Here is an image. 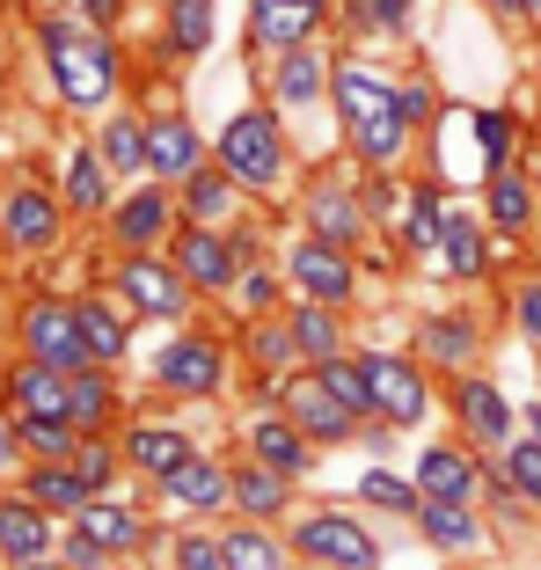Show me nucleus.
Returning a JSON list of instances; mask_svg holds the SVG:
<instances>
[{
  "label": "nucleus",
  "instance_id": "42",
  "mask_svg": "<svg viewBox=\"0 0 541 570\" xmlns=\"http://www.w3.org/2000/svg\"><path fill=\"white\" fill-rule=\"evenodd\" d=\"M505 483L520 490V498H534V504H541V446H534V439L505 446Z\"/></svg>",
  "mask_w": 541,
  "mask_h": 570
},
{
  "label": "nucleus",
  "instance_id": "27",
  "mask_svg": "<svg viewBox=\"0 0 541 570\" xmlns=\"http://www.w3.org/2000/svg\"><path fill=\"white\" fill-rule=\"evenodd\" d=\"M161 227H169V198L161 190H139V198L118 205V242H132V249H147Z\"/></svg>",
  "mask_w": 541,
  "mask_h": 570
},
{
  "label": "nucleus",
  "instance_id": "23",
  "mask_svg": "<svg viewBox=\"0 0 541 570\" xmlns=\"http://www.w3.org/2000/svg\"><path fill=\"white\" fill-rule=\"evenodd\" d=\"M16 403L30 410V417H67V373L37 358L30 373H16Z\"/></svg>",
  "mask_w": 541,
  "mask_h": 570
},
{
  "label": "nucleus",
  "instance_id": "19",
  "mask_svg": "<svg viewBox=\"0 0 541 570\" xmlns=\"http://www.w3.org/2000/svg\"><path fill=\"white\" fill-rule=\"evenodd\" d=\"M0 549H8V563L51 556V520H45V504H0Z\"/></svg>",
  "mask_w": 541,
  "mask_h": 570
},
{
  "label": "nucleus",
  "instance_id": "1",
  "mask_svg": "<svg viewBox=\"0 0 541 570\" xmlns=\"http://www.w3.org/2000/svg\"><path fill=\"white\" fill-rule=\"evenodd\" d=\"M337 110H344V132L366 161H395L410 139V118H403V96H395L381 73L366 67H337Z\"/></svg>",
  "mask_w": 541,
  "mask_h": 570
},
{
  "label": "nucleus",
  "instance_id": "22",
  "mask_svg": "<svg viewBox=\"0 0 541 570\" xmlns=\"http://www.w3.org/2000/svg\"><path fill=\"white\" fill-rule=\"evenodd\" d=\"M30 498L45 504V512H81V504H88V475L81 469H59V461H37Z\"/></svg>",
  "mask_w": 541,
  "mask_h": 570
},
{
  "label": "nucleus",
  "instance_id": "34",
  "mask_svg": "<svg viewBox=\"0 0 541 570\" xmlns=\"http://www.w3.org/2000/svg\"><path fill=\"white\" fill-rule=\"evenodd\" d=\"M424 352L446 358V366H461V358L475 352V330L461 315H432V322H424Z\"/></svg>",
  "mask_w": 541,
  "mask_h": 570
},
{
  "label": "nucleus",
  "instance_id": "56",
  "mask_svg": "<svg viewBox=\"0 0 541 570\" xmlns=\"http://www.w3.org/2000/svg\"><path fill=\"white\" fill-rule=\"evenodd\" d=\"M527 8H534V16H541V0H527Z\"/></svg>",
  "mask_w": 541,
  "mask_h": 570
},
{
  "label": "nucleus",
  "instance_id": "48",
  "mask_svg": "<svg viewBox=\"0 0 541 570\" xmlns=\"http://www.w3.org/2000/svg\"><path fill=\"white\" fill-rule=\"evenodd\" d=\"M366 16L381 22V30H403V22H410V0H373Z\"/></svg>",
  "mask_w": 541,
  "mask_h": 570
},
{
  "label": "nucleus",
  "instance_id": "45",
  "mask_svg": "<svg viewBox=\"0 0 541 570\" xmlns=\"http://www.w3.org/2000/svg\"><path fill=\"white\" fill-rule=\"evenodd\" d=\"M475 139H483V161L505 168V154H512V118H505V110H483V118H475Z\"/></svg>",
  "mask_w": 541,
  "mask_h": 570
},
{
  "label": "nucleus",
  "instance_id": "53",
  "mask_svg": "<svg viewBox=\"0 0 541 570\" xmlns=\"http://www.w3.org/2000/svg\"><path fill=\"white\" fill-rule=\"evenodd\" d=\"M110 8H118V0H88V16H110Z\"/></svg>",
  "mask_w": 541,
  "mask_h": 570
},
{
  "label": "nucleus",
  "instance_id": "9",
  "mask_svg": "<svg viewBox=\"0 0 541 570\" xmlns=\"http://www.w3.org/2000/svg\"><path fill=\"white\" fill-rule=\"evenodd\" d=\"M132 541H139V520L125 512V504L88 498L81 512H73V556H81V563H96L102 549H132Z\"/></svg>",
  "mask_w": 541,
  "mask_h": 570
},
{
  "label": "nucleus",
  "instance_id": "47",
  "mask_svg": "<svg viewBox=\"0 0 541 570\" xmlns=\"http://www.w3.org/2000/svg\"><path fill=\"white\" fill-rule=\"evenodd\" d=\"M73 469L88 475V490H96V483H110V446H81V461H73Z\"/></svg>",
  "mask_w": 541,
  "mask_h": 570
},
{
  "label": "nucleus",
  "instance_id": "39",
  "mask_svg": "<svg viewBox=\"0 0 541 570\" xmlns=\"http://www.w3.org/2000/svg\"><path fill=\"white\" fill-rule=\"evenodd\" d=\"M358 498H373L381 512H417V504H424V490H410L403 475H388V469H373L366 483H358Z\"/></svg>",
  "mask_w": 541,
  "mask_h": 570
},
{
  "label": "nucleus",
  "instance_id": "33",
  "mask_svg": "<svg viewBox=\"0 0 541 570\" xmlns=\"http://www.w3.org/2000/svg\"><path fill=\"white\" fill-rule=\"evenodd\" d=\"M169 37L176 51H205L213 45V0H169Z\"/></svg>",
  "mask_w": 541,
  "mask_h": 570
},
{
  "label": "nucleus",
  "instance_id": "10",
  "mask_svg": "<svg viewBox=\"0 0 541 570\" xmlns=\"http://www.w3.org/2000/svg\"><path fill=\"white\" fill-rule=\"evenodd\" d=\"M30 352L45 358V366H59V373H81V358H88V344H81V315H67V307H30Z\"/></svg>",
  "mask_w": 541,
  "mask_h": 570
},
{
  "label": "nucleus",
  "instance_id": "8",
  "mask_svg": "<svg viewBox=\"0 0 541 570\" xmlns=\"http://www.w3.org/2000/svg\"><path fill=\"white\" fill-rule=\"evenodd\" d=\"M220 344H205V336H176L169 352H161V366H154V381L176 387V395H205V387H220Z\"/></svg>",
  "mask_w": 541,
  "mask_h": 570
},
{
  "label": "nucleus",
  "instance_id": "3",
  "mask_svg": "<svg viewBox=\"0 0 541 570\" xmlns=\"http://www.w3.org/2000/svg\"><path fill=\"white\" fill-rule=\"evenodd\" d=\"M220 168L235 176V184H249V190L278 184V176H286V139H278V118L242 110V118L220 132Z\"/></svg>",
  "mask_w": 541,
  "mask_h": 570
},
{
  "label": "nucleus",
  "instance_id": "43",
  "mask_svg": "<svg viewBox=\"0 0 541 570\" xmlns=\"http://www.w3.org/2000/svg\"><path fill=\"white\" fill-rule=\"evenodd\" d=\"M67 198L81 205V213H102V161H96V154H73V168H67Z\"/></svg>",
  "mask_w": 541,
  "mask_h": 570
},
{
  "label": "nucleus",
  "instance_id": "31",
  "mask_svg": "<svg viewBox=\"0 0 541 570\" xmlns=\"http://www.w3.org/2000/svg\"><path fill=\"white\" fill-rule=\"evenodd\" d=\"M227 570H278V541L264 534V527H235V534L220 541Z\"/></svg>",
  "mask_w": 541,
  "mask_h": 570
},
{
  "label": "nucleus",
  "instance_id": "28",
  "mask_svg": "<svg viewBox=\"0 0 541 570\" xmlns=\"http://www.w3.org/2000/svg\"><path fill=\"white\" fill-rule=\"evenodd\" d=\"M235 504H242V512H256V520H270V512L286 504V475L270 469V461H256V469H235Z\"/></svg>",
  "mask_w": 541,
  "mask_h": 570
},
{
  "label": "nucleus",
  "instance_id": "37",
  "mask_svg": "<svg viewBox=\"0 0 541 570\" xmlns=\"http://www.w3.org/2000/svg\"><path fill=\"white\" fill-rule=\"evenodd\" d=\"M293 344H301L307 358H337V322H329V307H301V315H293Z\"/></svg>",
  "mask_w": 541,
  "mask_h": 570
},
{
  "label": "nucleus",
  "instance_id": "14",
  "mask_svg": "<svg viewBox=\"0 0 541 570\" xmlns=\"http://www.w3.org/2000/svg\"><path fill=\"white\" fill-rule=\"evenodd\" d=\"M249 22H256V37H264V45L293 51L322 22V0H249Z\"/></svg>",
  "mask_w": 541,
  "mask_h": 570
},
{
  "label": "nucleus",
  "instance_id": "16",
  "mask_svg": "<svg viewBox=\"0 0 541 570\" xmlns=\"http://www.w3.org/2000/svg\"><path fill=\"white\" fill-rule=\"evenodd\" d=\"M161 483H169V498H176V504H190V512H213V504L235 498V475H227L220 461H198V453H190L176 475H161Z\"/></svg>",
  "mask_w": 541,
  "mask_h": 570
},
{
  "label": "nucleus",
  "instance_id": "24",
  "mask_svg": "<svg viewBox=\"0 0 541 570\" xmlns=\"http://www.w3.org/2000/svg\"><path fill=\"white\" fill-rule=\"evenodd\" d=\"M307 219H315V235H322V242H337V249L358 235V227H366V213H358V198H352V190H315Z\"/></svg>",
  "mask_w": 541,
  "mask_h": 570
},
{
  "label": "nucleus",
  "instance_id": "5",
  "mask_svg": "<svg viewBox=\"0 0 541 570\" xmlns=\"http://www.w3.org/2000/svg\"><path fill=\"white\" fill-rule=\"evenodd\" d=\"M366 366V387H373V410L388 424H417L424 417V381L410 358H358Z\"/></svg>",
  "mask_w": 541,
  "mask_h": 570
},
{
  "label": "nucleus",
  "instance_id": "57",
  "mask_svg": "<svg viewBox=\"0 0 541 570\" xmlns=\"http://www.w3.org/2000/svg\"><path fill=\"white\" fill-rule=\"evenodd\" d=\"M81 570H102V563H81Z\"/></svg>",
  "mask_w": 541,
  "mask_h": 570
},
{
  "label": "nucleus",
  "instance_id": "49",
  "mask_svg": "<svg viewBox=\"0 0 541 570\" xmlns=\"http://www.w3.org/2000/svg\"><path fill=\"white\" fill-rule=\"evenodd\" d=\"M520 330L541 344V285H527V293H520Z\"/></svg>",
  "mask_w": 541,
  "mask_h": 570
},
{
  "label": "nucleus",
  "instance_id": "35",
  "mask_svg": "<svg viewBox=\"0 0 541 570\" xmlns=\"http://www.w3.org/2000/svg\"><path fill=\"white\" fill-rule=\"evenodd\" d=\"M102 410H110V387H102L96 373H67V417H73V432L102 424Z\"/></svg>",
  "mask_w": 541,
  "mask_h": 570
},
{
  "label": "nucleus",
  "instance_id": "50",
  "mask_svg": "<svg viewBox=\"0 0 541 570\" xmlns=\"http://www.w3.org/2000/svg\"><path fill=\"white\" fill-rule=\"evenodd\" d=\"M395 96H403V118H410V125H417L424 110H432V96H424V88H395Z\"/></svg>",
  "mask_w": 541,
  "mask_h": 570
},
{
  "label": "nucleus",
  "instance_id": "46",
  "mask_svg": "<svg viewBox=\"0 0 541 570\" xmlns=\"http://www.w3.org/2000/svg\"><path fill=\"white\" fill-rule=\"evenodd\" d=\"M176 570H227V556H220V541H176Z\"/></svg>",
  "mask_w": 541,
  "mask_h": 570
},
{
  "label": "nucleus",
  "instance_id": "21",
  "mask_svg": "<svg viewBox=\"0 0 541 570\" xmlns=\"http://www.w3.org/2000/svg\"><path fill=\"white\" fill-rule=\"evenodd\" d=\"M249 439H256V461H270L278 475H301V469H307V432H301V424H286V417H264Z\"/></svg>",
  "mask_w": 541,
  "mask_h": 570
},
{
  "label": "nucleus",
  "instance_id": "11",
  "mask_svg": "<svg viewBox=\"0 0 541 570\" xmlns=\"http://www.w3.org/2000/svg\"><path fill=\"white\" fill-rule=\"evenodd\" d=\"M454 410H461V424H469L475 446H512V403L498 395V381H461Z\"/></svg>",
  "mask_w": 541,
  "mask_h": 570
},
{
  "label": "nucleus",
  "instance_id": "17",
  "mask_svg": "<svg viewBox=\"0 0 541 570\" xmlns=\"http://www.w3.org/2000/svg\"><path fill=\"white\" fill-rule=\"evenodd\" d=\"M417 490H424V498H461V504H469L475 498V461L461 446H424Z\"/></svg>",
  "mask_w": 541,
  "mask_h": 570
},
{
  "label": "nucleus",
  "instance_id": "29",
  "mask_svg": "<svg viewBox=\"0 0 541 570\" xmlns=\"http://www.w3.org/2000/svg\"><path fill=\"white\" fill-rule=\"evenodd\" d=\"M440 256H446V271H461V278L483 271V235H475V219L454 213V205H446V227H440Z\"/></svg>",
  "mask_w": 541,
  "mask_h": 570
},
{
  "label": "nucleus",
  "instance_id": "13",
  "mask_svg": "<svg viewBox=\"0 0 541 570\" xmlns=\"http://www.w3.org/2000/svg\"><path fill=\"white\" fill-rule=\"evenodd\" d=\"M286 403H293V424H301L307 439H352V424H358V417H352V410H344L322 381H293Z\"/></svg>",
  "mask_w": 541,
  "mask_h": 570
},
{
  "label": "nucleus",
  "instance_id": "44",
  "mask_svg": "<svg viewBox=\"0 0 541 570\" xmlns=\"http://www.w3.org/2000/svg\"><path fill=\"white\" fill-rule=\"evenodd\" d=\"M22 439L37 446V461H59L73 446V417H22Z\"/></svg>",
  "mask_w": 541,
  "mask_h": 570
},
{
  "label": "nucleus",
  "instance_id": "30",
  "mask_svg": "<svg viewBox=\"0 0 541 570\" xmlns=\"http://www.w3.org/2000/svg\"><path fill=\"white\" fill-rule=\"evenodd\" d=\"M322 387H329V395H337L344 410H352V417H381V410H373V387H366V366H344V358H322V373H315Z\"/></svg>",
  "mask_w": 541,
  "mask_h": 570
},
{
  "label": "nucleus",
  "instance_id": "7",
  "mask_svg": "<svg viewBox=\"0 0 541 570\" xmlns=\"http://www.w3.org/2000/svg\"><path fill=\"white\" fill-rule=\"evenodd\" d=\"M293 278H301V293H307V301H322V307L352 301V264H344L337 242H322V235L293 249Z\"/></svg>",
  "mask_w": 541,
  "mask_h": 570
},
{
  "label": "nucleus",
  "instance_id": "2",
  "mask_svg": "<svg viewBox=\"0 0 541 570\" xmlns=\"http://www.w3.org/2000/svg\"><path fill=\"white\" fill-rule=\"evenodd\" d=\"M45 51H51V81L67 102H102L118 88V51L102 45V37H81L73 22H45Z\"/></svg>",
  "mask_w": 541,
  "mask_h": 570
},
{
  "label": "nucleus",
  "instance_id": "26",
  "mask_svg": "<svg viewBox=\"0 0 541 570\" xmlns=\"http://www.w3.org/2000/svg\"><path fill=\"white\" fill-rule=\"evenodd\" d=\"M491 219L505 227V235H520L527 219H534V184L512 176V168H491Z\"/></svg>",
  "mask_w": 541,
  "mask_h": 570
},
{
  "label": "nucleus",
  "instance_id": "36",
  "mask_svg": "<svg viewBox=\"0 0 541 570\" xmlns=\"http://www.w3.org/2000/svg\"><path fill=\"white\" fill-rule=\"evenodd\" d=\"M278 96H286V102H315L322 96V59H315V51H301V45L286 51V67H278Z\"/></svg>",
  "mask_w": 541,
  "mask_h": 570
},
{
  "label": "nucleus",
  "instance_id": "12",
  "mask_svg": "<svg viewBox=\"0 0 541 570\" xmlns=\"http://www.w3.org/2000/svg\"><path fill=\"white\" fill-rule=\"evenodd\" d=\"M417 527H424V541L446 549V556H469L475 541H483V527H475V512L461 498H424L417 504Z\"/></svg>",
  "mask_w": 541,
  "mask_h": 570
},
{
  "label": "nucleus",
  "instance_id": "20",
  "mask_svg": "<svg viewBox=\"0 0 541 570\" xmlns=\"http://www.w3.org/2000/svg\"><path fill=\"white\" fill-rule=\"evenodd\" d=\"M132 461L147 475H176L190 461V439L176 432V424H139V432H132Z\"/></svg>",
  "mask_w": 541,
  "mask_h": 570
},
{
  "label": "nucleus",
  "instance_id": "54",
  "mask_svg": "<svg viewBox=\"0 0 541 570\" xmlns=\"http://www.w3.org/2000/svg\"><path fill=\"white\" fill-rule=\"evenodd\" d=\"M16 570H51V556H30V563H16Z\"/></svg>",
  "mask_w": 541,
  "mask_h": 570
},
{
  "label": "nucleus",
  "instance_id": "32",
  "mask_svg": "<svg viewBox=\"0 0 541 570\" xmlns=\"http://www.w3.org/2000/svg\"><path fill=\"white\" fill-rule=\"evenodd\" d=\"M73 315H81V344H88V358H118V352H125V322L110 315L102 301L73 307Z\"/></svg>",
  "mask_w": 541,
  "mask_h": 570
},
{
  "label": "nucleus",
  "instance_id": "4",
  "mask_svg": "<svg viewBox=\"0 0 541 570\" xmlns=\"http://www.w3.org/2000/svg\"><path fill=\"white\" fill-rule=\"evenodd\" d=\"M293 549L315 556V563H329V570H373V563H381L373 534H366L358 520H344V512H315V520H301Z\"/></svg>",
  "mask_w": 541,
  "mask_h": 570
},
{
  "label": "nucleus",
  "instance_id": "40",
  "mask_svg": "<svg viewBox=\"0 0 541 570\" xmlns=\"http://www.w3.org/2000/svg\"><path fill=\"white\" fill-rule=\"evenodd\" d=\"M102 161H110V168H139V161H147V132H139L132 118H110V132H102Z\"/></svg>",
  "mask_w": 541,
  "mask_h": 570
},
{
  "label": "nucleus",
  "instance_id": "25",
  "mask_svg": "<svg viewBox=\"0 0 541 570\" xmlns=\"http://www.w3.org/2000/svg\"><path fill=\"white\" fill-rule=\"evenodd\" d=\"M51 227H59V213H51L45 190H16V198H8V235H16L22 249H45Z\"/></svg>",
  "mask_w": 541,
  "mask_h": 570
},
{
  "label": "nucleus",
  "instance_id": "38",
  "mask_svg": "<svg viewBox=\"0 0 541 570\" xmlns=\"http://www.w3.org/2000/svg\"><path fill=\"white\" fill-rule=\"evenodd\" d=\"M440 227H446V205L432 198V190H417V198H410V213H403V235L417 242V249H440Z\"/></svg>",
  "mask_w": 541,
  "mask_h": 570
},
{
  "label": "nucleus",
  "instance_id": "51",
  "mask_svg": "<svg viewBox=\"0 0 541 570\" xmlns=\"http://www.w3.org/2000/svg\"><path fill=\"white\" fill-rule=\"evenodd\" d=\"M527 439H534V446H541V403L527 410Z\"/></svg>",
  "mask_w": 541,
  "mask_h": 570
},
{
  "label": "nucleus",
  "instance_id": "6",
  "mask_svg": "<svg viewBox=\"0 0 541 570\" xmlns=\"http://www.w3.org/2000/svg\"><path fill=\"white\" fill-rule=\"evenodd\" d=\"M118 285L132 293V307H147V315H161V322H176V315H184V301H190V293H184V285H190L184 264H154V256L125 264Z\"/></svg>",
  "mask_w": 541,
  "mask_h": 570
},
{
  "label": "nucleus",
  "instance_id": "18",
  "mask_svg": "<svg viewBox=\"0 0 541 570\" xmlns=\"http://www.w3.org/2000/svg\"><path fill=\"white\" fill-rule=\"evenodd\" d=\"M198 132H190V125L184 118H161V125H154V132H147V168H154V176H198Z\"/></svg>",
  "mask_w": 541,
  "mask_h": 570
},
{
  "label": "nucleus",
  "instance_id": "15",
  "mask_svg": "<svg viewBox=\"0 0 541 570\" xmlns=\"http://www.w3.org/2000/svg\"><path fill=\"white\" fill-rule=\"evenodd\" d=\"M176 264H184V278H190V285H213V293H220V285H235V249H227V242L213 235L205 219H198V227L184 235Z\"/></svg>",
  "mask_w": 541,
  "mask_h": 570
},
{
  "label": "nucleus",
  "instance_id": "41",
  "mask_svg": "<svg viewBox=\"0 0 541 570\" xmlns=\"http://www.w3.org/2000/svg\"><path fill=\"white\" fill-rule=\"evenodd\" d=\"M227 205H235V176H190V219L213 227Z\"/></svg>",
  "mask_w": 541,
  "mask_h": 570
},
{
  "label": "nucleus",
  "instance_id": "55",
  "mask_svg": "<svg viewBox=\"0 0 541 570\" xmlns=\"http://www.w3.org/2000/svg\"><path fill=\"white\" fill-rule=\"evenodd\" d=\"M491 8H498V16H512V8H527V0H491Z\"/></svg>",
  "mask_w": 541,
  "mask_h": 570
},
{
  "label": "nucleus",
  "instance_id": "52",
  "mask_svg": "<svg viewBox=\"0 0 541 570\" xmlns=\"http://www.w3.org/2000/svg\"><path fill=\"white\" fill-rule=\"evenodd\" d=\"M8 453H16V439H8V424H0V469H8Z\"/></svg>",
  "mask_w": 541,
  "mask_h": 570
}]
</instances>
